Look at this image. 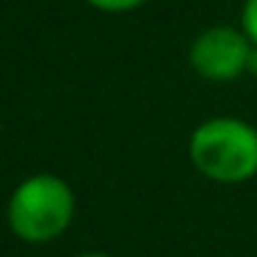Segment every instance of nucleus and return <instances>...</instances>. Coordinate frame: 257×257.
Returning <instances> with one entry per match:
<instances>
[{"label":"nucleus","mask_w":257,"mask_h":257,"mask_svg":"<svg viewBox=\"0 0 257 257\" xmlns=\"http://www.w3.org/2000/svg\"><path fill=\"white\" fill-rule=\"evenodd\" d=\"M188 158L213 183H246L257 174V130L235 116L207 119L191 133Z\"/></svg>","instance_id":"obj_1"},{"label":"nucleus","mask_w":257,"mask_h":257,"mask_svg":"<svg viewBox=\"0 0 257 257\" xmlns=\"http://www.w3.org/2000/svg\"><path fill=\"white\" fill-rule=\"evenodd\" d=\"M75 216V194L56 174H34L12 194L9 224L23 240L45 243L69 227Z\"/></svg>","instance_id":"obj_2"},{"label":"nucleus","mask_w":257,"mask_h":257,"mask_svg":"<svg viewBox=\"0 0 257 257\" xmlns=\"http://www.w3.org/2000/svg\"><path fill=\"white\" fill-rule=\"evenodd\" d=\"M251 56V42L235 28H210L191 45V67L207 80H235Z\"/></svg>","instance_id":"obj_3"},{"label":"nucleus","mask_w":257,"mask_h":257,"mask_svg":"<svg viewBox=\"0 0 257 257\" xmlns=\"http://www.w3.org/2000/svg\"><path fill=\"white\" fill-rule=\"evenodd\" d=\"M243 34L257 47V0H246L243 6Z\"/></svg>","instance_id":"obj_4"},{"label":"nucleus","mask_w":257,"mask_h":257,"mask_svg":"<svg viewBox=\"0 0 257 257\" xmlns=\"http://www.w3.org/2000/svg\"><path fill=\"white\" fill-rule=\"evenodd\" d=\"M89 3H94V6L105 9V12H127V9L141 6L144 0H89Z\"/></svg>","instance_id":"obj_5"},{"label":"nucleus","mask_w":257,"mask_h":257,"mask_svg":"<svg viewBox=\"0 0 257 257\" xmlns=\"http://www.w3.org/2000/svg\"><path fill=\"white\" fill-rule=\"evenodd\" d=\"M78 257H108V254H100V251H89V254H78Z\"/></svg>","instance_id":"obj_6"}]
</instances>
